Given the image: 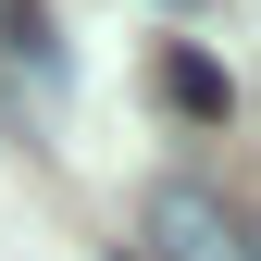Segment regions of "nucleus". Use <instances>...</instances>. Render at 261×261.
Segmentation results:
<instances>
[{
	"label": "nucleus",
	"instance_id": "3",
	"mask_svg": "<svg viewBox=\"0 0 261 261\" xmlns=\"http://www.w3.org/2000/svg\"><path fill=\"white\" fill-rule=\"evenodd\" d=\"M0 13H13V0H0Z\"/></svg>",
	"mask_w": 261,
	"mask_h": 261
},
{
	"label": "nucleus",
	"instance_id": "2",
	"mask_svg": "<svg viewBox=\"0 0 261 261\" xmlns=\"http://www.w3.org/2000/svg\"><path fill=\"white\" fill-rule=\"evenodd\" d=\"M162 100H174L187 124H224V100H237V87H224L212 50H162Z\"/></svg>",
	"mask_w": 261,
	"mask_h": 261
},
{
	"label": "nucleus",
	"instance_id": "1",
	"mask_svg": "<svg viewBox=\"0 0 261 261\" xmlns=\"http://www.w3.org/2000/svg\"><path fill=\"white\" fill-rule=\"evenodd\" d=\"M124 261H261V237L237 224V199L199 174H174V187H149L137 199V249Z\"/></svg>",
	"mask_w": 261,
	"mask_h": 261
}]
</instances>
